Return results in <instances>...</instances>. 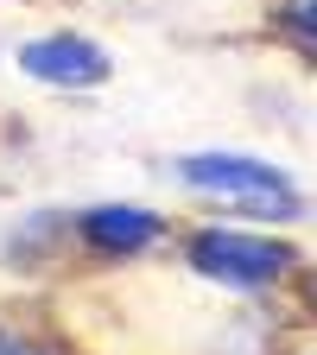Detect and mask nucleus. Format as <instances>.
<instances>
[{
  "instance_id": "nucleus-1",
  "label": "nucleus",
  "mask_w": 317,
  "mask_h": 355,
  "mask_svg": "<svg viewBox=\"0 0 317 355\" xmlns=\"http://www.w3.org/2000/svg\"><path fill=\"white\" fill-rule=\"evenodd\" d=\"M171 171L191 197H209V203L254 216V222H305V209H311L305 191L292 184V171L248 159V153H185Z\"/></svg>"
},
{
  "instance_id": "nucleus-2",
  "label": "nucleus",
  "mask_w": 317,
  "mask_h": 355,
  "mask_svg": "<svg viewBox=\"0 0 317 355\" xmlns=\"http://www.w3.org/2000/svg\"><path fill=\"white\" fill-rule=\"evenodd\" d=\"M185 266L197 279L222 286V292H280L286 279L305 273V254L298 241H280V235H248V229H191L185 235Z\"/></svg>"
},
{
  "instance_id": "nucleus-3",
  "label": "nucleus",
  "mask_w": 317,
  "mask_h": 355,
  "mask_svg": "<svg viewBox=\"0 0 317 355\" xmlns=\"http://www.w3.org/2000/svg\"><path fill=\"white\" fill-rule=\"evenodd\" d=\"M19 76L44 83V89H76V96H89V89H102L114 76V58L102 51L89 32H44V38H26L13 51Z\"/></svg>"
},
{
  "instance_id": "nucleus-4",
  "label": "nucleus",
  "mask_w": 317,
  "mask_h": 355,
  "mask_svg": "<svg viewBox=\"0 0 317 355\" xmlns=\"http://www.w3.org/2000/svg\"><path fill=\"white\" fill-rule=\"evenodd\" d=\"M70 229H76V241H83L89 254L133 260V254L159 248V241L171 235V222H165V216H153V209H140V203H96V209H83Z\"/></svg>"
},
{
  "instance_id": "nucleus-5",
  "label": "nucleus",
  "mask_w": 317,
  "mask_h": 355,
  "mask_svg": "<svg viewBox=\"0 0 317 355\" xmlns=\"http://www.w3.org/2000/svg\"><path fill=\"white\" fill-rule=\"evenodd\" d=\"M286 32L298 38V51H311V38H317V19H311V0H286Z\"/></svg>"
},
{
  "instance_id": "nucleus-6",
  "label": "nucleus",
  "mask_w": 317,
  "mask_h": 355,
  "mask_svg": "<svg viewBox=\"0 0 317 355\" xmlns=\"http://www.w3.org/2000/svg\"><path fill=\"white\" fill-rule=\"evenodd\" d=\"M0 355H44V349H32L26 336H7V330H0Z\"/></svg>"
}]
</instances>
